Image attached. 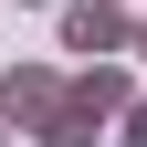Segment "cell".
I'll list each match as a JSON object with an SVG mask.
<instances>
[{
    "instance_id": "6",
    "label": "cell",
    "mask_w": 147,
    "mask_h": 147,
    "mask_svg": "<svg viewBox=\"0 0 147 147\" xmlns=\"http://www.w3.org/2000/svg\"><path fill=\"white\" fill-rule=\"evenodd\" d=\"M0 147H21V126H0Z\"/></svg>"
},
{
    "instance_id": "2",
    "label": "cell",
    "mask_w": 147,
    "mask_h": 147,
    "mask_svg": "<svg viewBox=\"0 0 147 147\" xmlns=\"http://www.w3.org/2000/svg\"><path fill=\"white\" fill-rule=\"evenodd\" d=\"M63 95H74V74H53V63H0V126H21V137H32Z\"/></svg>"
},
{
    "instance_id": "1",
    "label": "cell",
    "mask_w": 147,
    "mask_h": 147,
    "mask_svg": "<svg viewBox=\"0 0 147 147\" xmlns=\"http://www.w3.org/2000/svg\"><path fill=\"white\" fill-rule=\"evenodd\" d=\"M63 53L126 63V53H137V11H126V0H63Z\"/></svg>"
},
{
    "instance_id": "7",
    "label": "cell",
    "mask_w": 147,
    "mask_h": 147,
    "mask_svg": "<svg viewBox=\"0 0 147 147\" xmlns=\"http://www.w3.org/2000/svg\"><path fill=\"white\" fill-rule=\"evenodd\" d=\"M137 63H147V21H137Z\"/></svg>"
},
{
    "instance_id": "5",
    "label": "cell",
    "mask_w": 147,
    "mask_h": 147,
    "mask_svg": "<svg viewBox=\"0 0 147 147\" xmlns=\"http://www.w3.org/2000/svg\"><path fill=\"white\" fill-rule=\"evenodd\" d=\"M116 147H147V95L126 105V126H116Z\"/></svg>"
},
{
    "instance_id": "4",
    "label": "cell",
    "mask_w": 147,
    "mask_h": 147,
    "mask_svg": "<svg viewBox=\"0 0 147 147\" xmlns=\"http://www.w3.org/2000/svg\"><path fill=\"white\" fill-rule=\"evenodd\" d=\"M95 137H105V116H84V105H74V95L53 105L42 126H32V147H95Z\"/></svg>"
},
{
    "instance_id": "3",
    "label": "cell",
    "mask_w": 147,
    "mask_h": 147,
    "mask_svg": "<svg viewBox=\"0 0 147 147\" xmlns=\"http://www.w3.org/2000/svg\"><path fill=\"white\" fill-rule=\"evenodd\" d=\"M74 105H84V116H105V126H126L137 74H126V63H84V74H74Z\"/></svg>"
}]
</instances>
